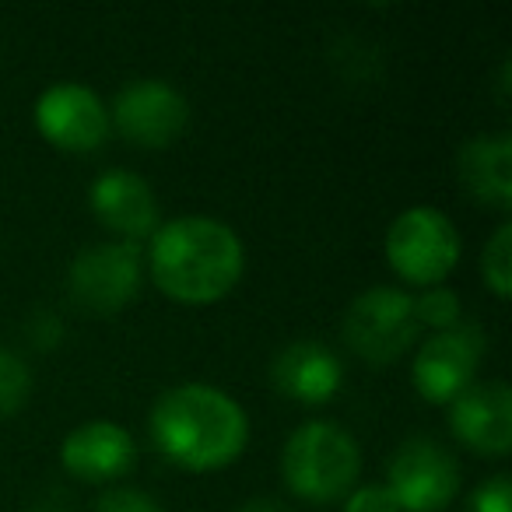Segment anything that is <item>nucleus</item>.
<instances>
[{"label":"nucleus","instance_id":"nucleus-16","mask_svg":"<svg viewBox=\"0 0 512 512\" xmlns=\"http://www.w3.org/2000/svg\"><path fill=\"white\" fill-rule=\"evenodd\" d=\"M481 274L484 285L495 292V299H509L512 295V225L502 221L495 235L488 239L481 253Z\"/></svg>","mask_w":512,"mask_h":512},{"label":"nucleus","instance_id":"nucleus-7","mask_svg":"<svg viewBox=\"0 0 512 512\" xmlns=\"http://www.w3.org/2000/svg\"><path fill=\"white\" fill-rule=\"evenodd\" d=\"M386 488L400 512H442L460 491V463L442 442L414 435L393 453Z\"/></svg>","mask_w":512,"mask_h":512},{"label":"nucleus","instance_id":"nucleus-14","mask_svg":"<svg viewBox=\"0 0 512 512\" xmlns=\"http://www.w3.org/2000/svg\"><path fill=\"white\" fill-rule=\"evenodd\" d=\"M271 379L288 400L316 407L337 397L344 383V365L323 341H292L274 358Z\"/></svg>","mask_w":512,"mask_h":512},{"label":"nucleus","instance_id":"nucleus-4","mask_svg":"<svg viewBox=\"0 0 512 512\" xmlns=\"http://www.w3.org/2000/svg\"><path fill=\"white\" fill-rule=\"evenodd\" d=\"M460 232L439 207H411L386 232V260L407 285L435 288L460 264Z\"/></svg>","mask_w":512,"mask_h":512},{"label":"nucleus","instance_id":"nucleus-3","mask_svg":"<svg viewBox=\"0 0 512 512\" xmlns=\"http://www.w3.org/2000/svg\"><path fill=\"white\" fill-rule=\"evenodd\" d=\"M362 474L358 439L337 421H306L281 449V477L306 502L327 505L344 498Z\"/></svg>","mask_w":512,"mask_h":512},{"label":"nucleus","instance_id":"nucleus-11","mask_svg":"<svg viewBox=\"0 0 512 512\" xmlns=\"http://www.w3.org/2000/svg\"><path fill=\"white\" fill-rule=\"evenodd\" d=\"M449 428L467 449L481 456H509L512 449V393L502 379L470 383L449 404Z\"/></svg>","mask_w":512,"mask_h":512},{"label":"nucleus","instance_id":"nucleus-12","mask_svg":"<svg viewBox=\"0 0 512 512\" xmlns=\"http://www.w3.org/2000/svg\"><path fill=\"white\" fill-rule=\"evenodd\" d=\"M88 204H92L95 218L120 235V242H137L158 232L162 214H158V200L148 179L127 169H109L88 186Z\"/></svg>","mask_w":512,"mask_h":512},{"label":"nucleus","instance_id":"nucleus-23","mask_svg":"<svg viewBox=\"0 0 512 512\" xmlns=\"http://www.w3.org/2000/svg\"><path fill=\"white\" fill-rule=\"evenodd\" d=\"M239 512H288V505L278 502V498H249V502L239 505Z\"/></svg>","mask_w":512,"mask_h":512},{"label":"nucleus","instance_id":"nucleus-2","mask_svg":"<svg viewBox=\"0 0 512 512\" xmlns=\"http://www.w3.org/2000/svg\"><path fill=\"white\" fill-rule=\"evenodd\" d=\"M151 439L165 460L183 470H221L242 456L249 418L225 390L211 383H179L151 407Z\"/></svg>","mask_w":512,"mask_h":512},{"label":"nucleus","instance_id":"nucleus-17","mask_svg":"<svg viewBox=\"0 0 512 512\" xmlns=\"http://www.w3.org/2000/svg\"><path fill=\"white\" fill-rule=\"evenodd\" d=\"M32 393V372L15 351L0 348V418H11L25 407Z\"/></svg>","mask_w":512,"mask_h":512},{"label":"nucleus","instance_id":"nucleus-10","mask_svg":"<svg viewBox=\"0 0 512 512\" xmlns=\"http://www.w3.org/2000/svg\"><path fill=\"white\" fill-rule=\"evenodd\" d=\"M36 127L53 148L85 155V151L102 148L113 123H109L106 102L92 88L78 85V81H60L39 95Z\"/></svg>","mask_w":512,"mask_h":512},{"label":"nucleus","instance_id":"nucleus-6","mask_svg":"<svg viewBox=\"0 0 512 512\" xmlns=\"http://www.w3.org/2000/svg\"><path fill=\"white\" fill-rule=\"evenodd\" d=\"M144 278V249L137 242H99L74 256L67 292L78 309L92 316H113L134 302Z\"/></svg>","mask_w":512,"mask_h":512},{"label":"nucleus","instance_id":"nucleus-15","mask_svg":"<svg viewBox=\"0 0 512 512\" xmlns=\"http://www.w3.org/2000/svg\"><path fill=\"white\" fill-rule=\"evenodd\" d=\"M456 176H460L463 190L484 207L495 211H509L512 207V134L498 130V134L470 137L456 155Z\"/></svg>","mask_w":512,"mask_h":512},{"label":"nucleus","instance_id":"nucleus-20","mask_svg":"<svg viewBox=\"0 0 512 512\" xmlns=\"http://www.w3.org/2000/svg\"><path fill=\"white\" fill-rule=\"evenodd\" d=\"M95 512H162L158 502L141 488H109L95 502Z\"/></svg>","mask_w":512,"mask_h":512},{"label":"nucleus","instance_id":"nucleus-22","mask_svg":"<svg viewBox=\"0 0 512 512\" xmlns=\"http://www.w3.org/2000/svg\"><path fill=\"white\" fill-rule=\"evenodd\" d=\"M29 341H32V348H39V351H50V348H57L60 341H64V323L57 320L53 313H36L32 316V323H29Z\"/></svg>","mask_w":512,"mask_h":512},{"label":"nucleus","instance_id":"nucleus-18","mask_svg":"<svg viewBox=\"0 0 512 512\" xmlns=\"http://www.w3.org/2000/svg\"><path fill=\"white\" fill-rule=\"evenodd\" d=\"M414 316H418L421 327H435L442 330H453L456 323H463V306H460V295L449 292V288L435 285L425 288V295L414 299Z\"/></svg>","mask_w":512,"mask_h":512},{"label":"nucleus","instance_id":"nucleus-21","mask_svg":"<svg viewBox=\"0 0 512 512\" xmlns=\"http://www.w3.org/2000/svg\"><path fill=\"white\" fill-rule=\"evenodd\" d=\"M344 512H400L386 484H362L344 495Z\"/></svg>","mask_w":512,"mask_h":512},{"label":"nucleus","instance_id":"nucleus-19","mask_svg":"<svg viewBox=\"0 0 512 512\" xmlns=\"http://www.w3.org/2000/svg\"><path fill=\"white\" fill-rule=\"evenodd\" d=\"M509 502H512L509 474H491L488 481H481L474 488L467 512H509Z\"/></svg>","mask_w":512,"mask_h":512},{"label":"nucleus","instance_id":"nucleus-8","mask_svg":"<svg viewBox=\"0 0 512 512\" xmlns=\"http://www.w3.org/2000/svg\"><path fill=\"white\" fill-rule=\"evenodd\" d=\"M109 123L137 148H169L190 123V102L162 78H137L116 92Z\"/></svg>","mask_w":512,"mask_h":512},{"label":"nucleus","instance_id":"nucleus-1","mask_svg":"<svg viewBox=\"0 0 512 512\" xmlns=\"http://www.w3.org/2000/svg\"><path fill=\"white\" fill-rule=\"evenodd\" d=\"M151 281L183 306H211L239 285L246 249L232 225L207 214L162 221L148 246Z\"/></svg>","mask_w":512,"mask_h":512},{"label":"nucleus","instance_id":"nucleus-5","mask_svg":"<svg viewBox=\"0 0 512 512\" xmlns=\"http://www.w3.org/2000/svg\"><path fill=\"white\" fill-rule=\"evenodd\" d=\"M344 341L362 362L393 365L414 341H418V316H414V295L400 288H369L344 313Z\"/></svg>","mask_w":512,"mask_h":512},{"label":"nucleus","instance_id":"nucleus-13","mask_svg":"<svg viewBox=\"0 0 512 512\" xmlns=\"http://www.w3.org/2000/svg\"><path fill=\"white\" fill-rule=\"evenodd\" d=\"M137 446L123 425L95 418L78 425L60 446V463L71 477L88 484H113L134 470Z\"/></svg>","mask_w":512,"mask_h":512},{"label":"nucleus","instance_id":"nucleus-9","mask_svg":"<svg viewBox=\"0 0 512 512\" xmlns=\"http://www.w3.org/2000/svg\"><path fill=\"white\" fill-rule=\"evenodd\" d=\"M484 355V334L474 323H456L453 330L428 337L414 358V390L428 404H453L477 376V362Z\"/></svg>","mask_w":512,"mask_h":512}]
</instances>
